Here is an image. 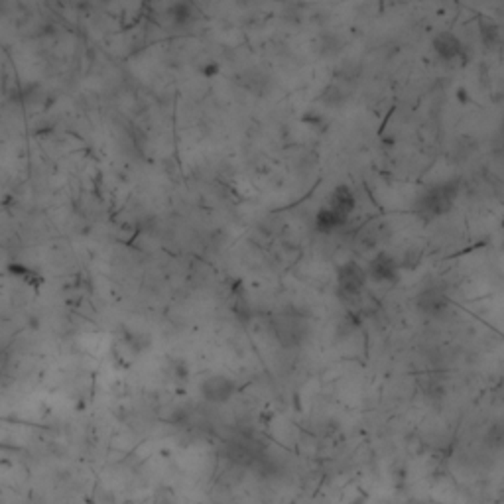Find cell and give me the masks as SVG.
Segmentation results:
<instances>
[{"instance_id":"obj_1","label":"cell","mask_w":504,"mask_h":504,"mask_svg":"<svg viewBox=\"0 0 504 504\" xmlns=\"http://www.w3.org/2000/svg\"><path fill=\"white\" fill-rule=\"evenodd\" d=\"M459 195V181H441L426 188L416 200V213L424 219H435L453 209Z\"/></svg>"},{"instance_id":"obj_2","label":"cell","mask_w":504,"mask_h":504,"mask_svg":"<svg viewBox=\"0 0 504 504\" xmlns=\"http://www.w3.org/2000/svg\"><path fill=\"white\" fill-rule=\"evenodd\" d=\"M272 326L276 339L288 349L302 345L307 339V331H309L304 315H298L294 312H282V314L274 315Z\"/></svg>"},{"instance_id":"obj_3","label":"cell","mask_w":504,"mask_h":504,"mask_svg":"<svg viewBox=\"0 0 504 504\" xmlns=\"http://www.w3.org/2000/svg\"><path fill=\"white\" fill-rule=\"evenodd\" d=\"M367 284V270L357 260H346L337 268V292L345 302H353L363 294Z\"/></svg>"},{"instance_id":"obj_4","label":"cell","mask_w":504,"mask_h":504,"mask_svg":"<svg viewBox=\"0 0 504 504\" xmlns=\"http://www.w3.org/2000/svg\"><path fill=\"white\" fill-rule=\"evenodd\" d=\"M225 449H227L229 461L237 463L241 467H254V463L266 453L260 441H256L251 435H244V433L234 438V440L227 441Z\"/></svg>"},{"instance_id":"obj_5","label":"cell","mask_w":504,"mask_h":504,"mask_svg":"<svg viewBox=\"0 0 504 504\" xmlns=\"http://www.w3.org/2000/svg\"><path fill=\"white\" fill-rule=\"evenodd\" d=\"M200 394L209 404H227L237 394V382L227 374H211L200 382Z\"/></svg>"},{"instance_id":"obj_6","label":"cell","mask_w":504,"mask_h":504,"mask_svg":"<svg viewBox=\"0 0 504 504\" xmlns=\"http://www.w3.org/2000/svg\"><path fill=\"white\" fill-rule=\"evenodd\" d=\"M400 266L398 260L388 254V252H377L367 264V278L368 282L374 284H396L400 280Z\"/></svg>"},{"instance_id":"obj_7","label":"cell","mask_w":504,"mask_h":504,"mask_svg":"<svg viewBox=\"0 0 504 504\" xmlns=\"http://www.w3.org/2000/svg\"><path fill=\"white\" fill-rule=\"evenodd\" d=\"M449 305H451V300H449V295L445 294V290L440 288V286L424 288L420 294L416 295V307L424 315H428V317L445 315L447 309H449Z\"/></svg>"},{"instance_id":"obj_8","label":"cell","mask_w":504,"mask_h":504,"mask_svg":"<svg viewBox=\"0 0 504 504\" xmlns=\"http://www.w3.org/2000/svg\"><path fill=\"white\" fill-rule=\"evenodd\" d=\"M433 52L438 53V57L443 62H453L457 57L465 55V46L463 42L453 34V31H440L433 42H431Z\"/></svg>"},{"instance_id":"obj_9","label":"cell","mask_w":504,"mask_h":504,"mask_svg":"<svg viewBox=\"0 0 504 504\" xmlns=\"http://www.w3.org/2000/svg\"><path fill=\"white\" fill-rule=\"evenodd\" d=\"M327 207L337 211L339 215H343V217L349 219V217L355 213V209H357V197H355V193H353L351 188L337 186V188L333 189V193H331V197H329Z\"/></svg>"},{"instance_id":"obj_10","label":"cell","mask_w":504,"mask_h":504,"mask_svg":"<svg viewBox=\"0 0 504 504\" xmlns=\"http://www.w3.org/2000/svg\"><path fill=\"white\" fill-rule=\"evenodd\" d=\"M346 223H349L346 217L339 215L337 211L329 209V207L319 209L317 211V215H315V227H317V231L323 232V234H331V232L343 229Z\"/></svg>"},{"instance_id":"obj_11","label":"cell","mask_w":504,"mask_h":504,"mask_svg":"<svg viewBox=\"0 0 504 504\" xmlns=\"http://www.w3.org/2000/svg\"><path fill=\"white\" fill-rule=\"evenodd\" d=\"M168 16L176 26H188V24L195 20L197 14H195V8L191 4H188V2H176V4H172L168 8Z\"/></svg>"},{"instance_id":"obj_12","label":"cell","mask_w":504,"mask_h":504,"mask_svg":"<svg viewBox=\"0 0 504 504\" xmlns=\"http://www.w3.org/2000/svg\"><path fill=\"white\" fill-rule=\"evenodd\" d=\"M479 36H481V42L484 43V48L494 50L500 42V28L493 20H481L479 22Z\"/></svg>"},{"instance_id":"obj_13","label":"cell","mask_w":504,"mask_h":504,"mask_svg":"<svg viewBox=\"0 0 504 504\" xmlns=\"http://www.w3.org/2000/svg\"><path fill=\"white\" fill-rule=\"evenodd\" d=\"M484 443L489 445V447H493V449H500L504 447V424H493L489 431H486V435H484Z\"/></svg>"},{"instance_id":"obj_14","label":"cell","mask_w":504,"mask_h":504,"mask_svg":"<svg viewBox=\"0 0 504 504\" xmlns=\"http://www.w3.org/2000/svg\"><path fill=\"white\" fill-rule=\"evenodd\" d=\"M410 504H438V503H426V500H416V503H410Z\"/></svg>"}]
</instances>
